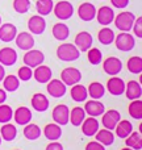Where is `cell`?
Returning a JSON list of instances; mask_svg holds the SVG:
<instances>
[{"label": "cell", "instance_id": "cell-39", "mask_svg": "<svg viewBox=\"0 0 142 150\" xmlns=\"http://www.w3.org/2000/svg\"><path fill=\"white\" fill-rule=\"evenodd\" d=\"M87 58H88V62H90L91 65L96 66L103 61V53H101L97 47L91 46L90 49L87 50Z\"/></svg>", "mask_w": 142, "mask_h": 150}, {"label": "cell", "instance_id": "cell-20", "mask_svg": "<svg viewBox=\"0 0 142 150\" xmlns=\"http://www.w3.org/2000/svg\"><path fill=\"white\" fill-rule=\"evenodd\" d=\"M16 34H17V28L16 25L11 23H5L0 25V40L3 42H11L15 40Z\"/></svg>", "mask_w": 142, "mask_h": 150}, {"label": "cell", "instance_id": "cell-41", "mask_svg": "<svg viewBox=\"0 0 142 150\" xmlns=\"http://www.w3.org/2000/svg\"><path fill=\"white\" fill-rule=\"evenodd\" d=\"M13 116V111L9 105L7 104H0V124H5V122H9L12 120Z\"/></svg>", "mask_w": 142, "mask_h": 150}, {"label": "cell", "instance_id": "cell-30", "mask_svg": "<svg viewBox=\"0 0 142 150\" xmlns=\"http://www.w3.org/2000/svg\"><path fill=\"white\" fill-rule=\"evenodd\" d=\"M95 136H96V141L104 146H111L114 142V134L112 133V130L105 129V128L101 130H97L95 133Z\"/></svg>", "mask_w": 142, "mask_h": 150}, {"label": "cell", "instance_id": "cell-9", "mask_svg": "<svg viewBox=\"0 0 142 150\" xmlns=\"http://www.w3.org/2000/svg\"><path fill=\"white\" fill-rule=\"evenodd\" d=\"M15 41H16V45H17L18 49L21 50H30L34 47V37L32 33L29 32H21V33H17L15 37Z\"/></svg>", "mask_w": 142, "mask_h": 150}, {"label": "cell", "instance_id": "cell-48", "mask_svg": "<svg viewBox=\"0 0 142 150\" xmlns=\"http://www.w3.org/2000/svg\"><path fill=\"white\" fill-rule=\"evenodd\" d=\"M5 100H7V92H5V90L0 88V104H3Z\"/></svg>", "mask_w": 142, "mask_h": 150}, {"label": "cell", "instance_id": "cell-28", "mask_svg": "<svg viewBox=\"0 0 142 150\" xmlns=\"http://www.w3.org/2000/svg\"><path fill=\"white\" fill-rule=\"evenodd\" d=\"M114 130H116L117 137L124 140V138H126L128 136L133 132V125H132V122L128 121V120H120V121L117 122Z\"/></svg>", "mask_w": 142, "mask_h": 150}, {"label": "cell", "instance_id": "cell-33", "mask_svg": "<svg viewBox=\"0 0 142 150\" xmlns=\"http://www.w3.org/2000/svg\"><path fill=\"white\" fill-rule=\"evenodd\" d=\"M0 136H1V138L4 141L9 142V141H13L16 138V136H17V129H16V127L13 124L5 122L1 127V129H0Z\"/></svg>", "mask_w": 142, "mask_h": 150}, {"label": "cell", "instance_id": "cell-22", "mask_svg": "<svg viewBox=\"0 0 142 150\" xmlns=\"http://www.w3.org/2000/svg\"><path fill=\"white\" fill-rule=\"evenodd\" d=\"M84 111H85V113H88L90 116L97 117V116H101V115L104 113L105 107H104V104L101 103V101L93 99V100H88L87 103H85Z\"/></svg>", "mask_w": 142, "mask_h": 150}, {"label": "cell", "instance_id": "cell-8", "mask_svg": "<svg viewBox=\"0 0 142 150\" xmlns=\"http://www.w3.org/2000/svg\"><path fill=\"white\" fill-rule=\"evenodd\" d=\"M52 117L54 120V122L59 125H66L69 124V117H70V109L66 104H58L53 109Z\"/></svg>", "mask_w": 142, "mask_h": 150}, {"label": "cell", "instance_id": "cell-53", "mask_svg": "<svg viewBox=\"0 0 142 150\" xmlns=\"http://www.w3.org/2000/svg\"><path fill=\"white\" fill-rule=\"evenodd\" d=\"M16 150H18V149H16Z\"/></svg>", "mask_w": 142, "mask_h": 150}, {"label": "cell", "instance_id": "cell-43", "mask_svg": "<svg viewBox=\"0 0 142 150\" xmlns=\"http://www.w3.org/2000/svg\"><path fill=\"white\" fill-rule=\"evenodd\" d=\"M33 76V70H32L29 66H23V67L18 69V73H17V78L23 82H28L29 79H32Z\"/></svg>", "mask_w": 142, "mask_h": 150}, {"label": "cell", "instance_id": "cell-46", "mask_svg": "<svg viewBox=\"0 0 142 150\" xmlns=\"http://www.w3.org/2000/svg\"><path fill=\"white\" fill-rule=\"evenodd\" d=\"M130 0H111V4L114 8H119V9H124L129 5Z\"/></svg>", "mask_w": 142, "mask_h": 150}, {"label": "cell", "instance_id": "cell-19", "mask_svg": "<svg viewBox=\"0 0 142 150\" xmlns=\"http://www.w3.org/2000/svg\"><path fill=\"white\" fill-rule=\"evenodd\" d=\"M13 119H15L16 124L26 125L32 121V111L28 107H18V108L13 112Z\"/></svg>", "mask_w": 142, "mask_h": 150}, {"label": "cell", "instance_id": "cell-16", "mask_svg": "<svg viewBox=\"0 0 142 150\" xmlns=\"http://www.w3.org/2000/svg\"><path fill=\"white\" fill-rule=\"evenodd\" d=\"M103 69L108 75L113 76V75H117L120 71L122 70V62L120 61V58L109 57V58H107V59L104 61Z\"/></svg>", "mask_w": 142, "mask_h": 150}, {"label": "cell", "instance_id": "cell-18", "mask_svg": "<svg viewBox=\"0 0 142 150\" xmlns=\"http://www.w3.org/2000/svg\"><path fill=\"white\" fill-rule=\"evenodd\" d=\"M80 127H82L83 134L87 136V137H92V136H95V133L99 130V121L96 120V117L90 116V117L83 120Z\"/></svg>", "mask_w": 142, "mask_h": 150}, {"label": "cell", "instance_id": "cell-40", "mask_svg": "<svg viewBox=\"0 0 142 150\" xmlns=\"http://www.w3.org/2000/svg\"><path fill=\"white\" fill-rule=\"evenodd\" d=\"M126 66H128V70L132 74H141L142 73V58L141 57L129 58Z\"/></svg>", "mask_w": 142, "mask_h": 150}, {"label": "cell", "instance_id": "cell-4", "mask_svg": "<svg viewBox=\"0 0 142 150\" xmlns=\"http://www.w3.org/2000/svg\"><path fill=\"white\" fill-rule=\"evenodd\" d=\"M114 45L120 52H130L136 45V40L129 32H121L114 36Z\"/></svg>", "mask_w": 142, "mask_h": 150}, {"label": "cell", "instance_id": "cell-25", "mask_svg": "<svg viewBox=\"0 0 142 150\" xmlns=\"http://www.w3.org/2000/svg\"><path fill=\"white\" fill-rule=\"evenodd\" d=\"M44 136L49 141H57L62 137V128H61V125L57 124V122L47 124L46 127L44 128Z\"/></svg>", "mask_w": 142, "mask_h": 150}, {"label": "cell", "instance_id": "cell-10", "mask_svg": "<svg viewBox=\"0 0 142 150\" xmlns=\"http://www.w3.org/2000/svg\"><path fill=\"white\" fill-rule=\"evenodd\" d=\"M61 80L66 86H74L82 80V73L75 67H67L61 73Z\"/></svg>", "mask_w": 142, "mask_h": 150}, {"label": "cell", "instance_id": "cell-49", "mask_svg": "<svg viewBox=\"0 0 142 150\" xmlns=\"http://www.w3.org/2000/svg\"><path fill=\"white\" fill-rule=\"evenodd\" d=\"M4 76H5V69H4V66L0 63V82L4 79Z\"/></svg>", "mask_w": 142, "mask_h": 150}, {"label": "cell", "instance_id": "cell-34", "mask_svg": "<svg viewBox=\"0 0 142 150\" xmlns=\"http://www.w3.org/2000/svg\"><path fill=\"white\" fill-rule=\"evenodd\" d=\"M128 113L132 119L142 120V101L140 99H134L130 101V104L128 105Z\"/></svg>", "mask_w": 142, "mask_h": 150}, {"label": "cell", "instance_id": "cell-12", "mask_svg": "<svg viewBox=\"0 0 142 150\" xmlns=\"http://www.w3.org/2000/svg\"><path fill=\"white\" fill-rule=\"evenodd\" d=\"M28 29L32 34H42L46 29V21H45L44 16L36 15L32 16L28 20Z\"/></svg>", "mask_w": 142, "mask_h": 150}, {"label": "cell", "instance_id": "cell-36", "mask_svg": "<svg viewBox=\"0 0 142 150\" xmlns=\"http://www.w3.org/2000/svg\"><path fill=\"white\" fill-rule=\"evenodd\" d=\"M125 140V144H126L128 148L133 149V150H141L142 149V137L141 133L137 132H132Z\"/></svg>", "mask_w": 142, "mask_h": 150}, {"label": "cell", "instance_id": "cell-13", "mask_svg": "<svg viewBox=\"0 0 142 150\" xmlns=\"http://www.w3.org/2000/svg\"><path fill=\"white\" fill-rule=\"evenodd\" d=\"M125 84H126V83H125L121 78L113 75V76H112L111 79H108V82H107V90H108V92L111 93V95L120 96L125 92Z\"/></svg>", "mask_w": 142, "mask_h": 150}, {"label": "cell", "instance_id": "cell-1", "mask_svg": "<svg viewBox=\"0 0 142 150\" xmlns=\"http://www.w3.org/2000/svg\"><path fill=\"white\" fill-rule=\"evenodd\" d=\"M57 57L65 62H72L80 57V52L74 44H62L57 49Z\"/></svg>", "mask_w": 142, "mask_h": 150}, {"label": "cell", "instance_id": "cell-2", "mask_svg": "<svg viewBox=\"0 0 142 150\" xmlns=\"http://www.w3.org/2000/svg\"><path fill=\"white\" fill-rule=\"evenodd\" d=\"M134 20H136L134 13L128 12V11H122V12H120L117 16H114L113 23H114V25H116V28L119 29V30L129 32L130 29H132Z\"/></svg>", "mask_w": 142, "mask_h": 150}, {"label": "cell", "instance_id": "cell-17", "mask_svg": "<svg viewBox=\"0 0 142 150\" xmlns=\"http://www.w3.org/2000/svg\"><path fill=\"white\" fill-rule=\"evenodd\" d=\"M30 103H32V107H33V109H34V111H37V112H45V111H47V108H49V105H50L49 99H47L46 96H45L44 93H41V92L34 93V95L32 96Z\"/></svg>", "mask_w": 142, "mask_h": 150}, {"label": "cell", "instance_id": "cell-24", "mask_svg": "<svg viewBox=\"0 0 142 150\" xmlns=\"http://www.w3.org/2000/svg\"><path fill=\"white\" fill-rule=\"evenodd\" d=\"M125 95L129 100H134V99H141L142 95V88L141 83L136 82V80H129L128 84H125Z\"/></svg>", "mask_w": 142, "mask_h": 150}, {"label": "cell", "instance_id": "cell-23", "mask_svg": "<svg viewBox=\"0 0 142 150\" xmlns=\"http://www.w3.org/2000/svg\"><path fill=\"white\" fill-rule=\"evenodd\" d=\"M36 70L33 71V76L34 79L37 80L38 83H47L53 76V73H52V69L49 66H45V65H38L37 67H34Z\"/></svg>", "mask_w": 142, "mask_h": 150}, {"label": "cell", "instance_id": "cell-5", "mask_svg": "<svg viewBox=\"0 0 142 150\" xmlns=\"http://www.w3.org/2000/svg\"><path fill=\"white\" fill-rule=\"evenodd\" d=\"M24 63L26 66H29L30 69L37 67L38 65H42L45 61V55L41 50H36V49H30L26 50L25 55H24Z\"/></svg>", "mask_w": 142, "mask_h": 150}, {"label": "cell", "instance_id": "cell-3", "mask_svg": "<svg viewBox=\"0 0 142 150\" xmlns=\"http://www.w3.org/2000/svg\"><path fill=\"white\" fill-rule=\"evenodd\" d=\"M53 11H54V15L58 20L66 21L69 18H71L72 15H74V5L67 0H59L53 7Z\"/></svg>", "mask_w": 142, "mask_h": 150}, {"label": "cell", "instance_id": "cell-21", "mask_svg": "<svg viewBox=\"0 0 142 150\" xmlns=\"http://www.w3.org/2000/svg\"><path fill=\"white\" fill-rule=\"evenodd\" d=\"M17 62V53L12 47H3L0 50V63L3 66H13Z\"/></svg>", "mask_w": 142, "mask_h": 150}, {"label": "cell", "instance_id": "cell-7", "mask_svg": "<svg viewBox=\"0 0 142 150\" xmlns=\"http://www.w3.org/2000/svg\"><path fill=\"white\" fill-rule=\"evenodd\" d=\"M46 90L50 96H53V98H55V99H59L66 95L67 88H66V84L61 79H50L49 82H47Z\"/></svg>", "mask_w": 142, "mask_h": 150}, {"label": "cell", "instance_id": "cell-15", "mask_svg": "<svg viewBox=\"0 0 142 150\" xmlns=\"http://www.w3.org/2000/svg\"><path fill=\"white\" fill-rule=\"evenodd\" d=\"M92 42H93V38L88 32L83 30V32H79V33L75 36V46L79 49V52H87L91 46H92Z\"/></svg>", "mask_w": 142, "mask_h": 150}, {"label": "cell", "instance_id": "cell-6", "mask_svg": "<svg viewBox=\"0 0 142 150\" xmlns=\"http://www.w3.org/2000/svg\"><path fill=\"white\" fill-rule=\"evenodd\" d=\"M114 11L112 7H108V5H103L100 7L97 11H96V20L100 25L103 26H108L109 24L113 23L114 20Z\"/></svg>", "mask_w": 142, "mask_h": 150}, {"label": "cell", "instance_id": "cell-26", "mask_svg": "<svg viewBox=\"0 0 142 150\" xmlns=\"http://www.w3.org/2000/svg\"><path fill=\"white\" fill-rule=\"evenodd\" d=\"M52 32H53L54 38L58 40V41H65V40H67L69 36H70V29H69V26L66 25L65 23L54 24Z\"/></svg>", "mask_w": 142, "mask_h": 150}, {"label": "cell", "instance_id": "cell-52", "mask_svg": "<svg viewBox=\"0 0 142 150\" xmlns=\"http://www.w3.org/2000/svg\"><path fill=\"white\" fill-rule=\"evenodd\" d=\"M0 25H1V16H0Z\"/></svg>", "mask_w": 142, "mask_h": 150}, {"label": "cell", "instance_id": "cell-11", "mask_svg": "<svg viewBox=\"0 0 142 150\" xmlns=\"http://www.w3.org/2000/svg\"><path fill=\"white\" fill-rule=\"evenodd\" d=\"M78 16L82 21H92L93 18L96 17V7L92 4V3H82V4L78 7Z\"/></svg>", "mask_w": 142, "mask_h": 150}, {"label": "cell", "instance_id": "cell-32", "mask_svg": "<svg viewBox=\"0 0 142 150\" xmlns=\"http://www.w3.org/2000/svg\"><path fill=\"white\" fill-rule=\"evenodd\" d=\"M87 92L92 99L99 100V99H101L105 95V87H104L100 82H92L87 87Z\"/></svg>", "mask_w": 142, "mask_h": 150}, {"label": "cell", "instance_id": "cell-44", "mask_svg": "<svg viewBox=\"0 0 142 150\" xmlns=\"http://www.w3.org/2000/svg\"><path fill=\"white\" fill-rule=\"evenodd\" d=\"M132 29H133L134 34L138 37V38H142V17H141V16H140L138 18H136V20H134Z\"/></svg>", "mask_w": 142, "mask_h": 150}, {"label": "cell", "instance_id": "cell-45", "mask_svg": "<svg viewBox=\"0 0 142 150\" xmlns=\"http://www.w3.org/2000/svg\"><path fill=\"white\" fill-rule=\"evenodd\" d=\"M85 150H105V146L101 145L97 141H90L85 145Z\"/></svg>", "mask_w": 142, "mask_h": 150}, {"label": "cell", "instance_id": "cell-51", "mask_svg": "<svg viewBox=\"0 0 142 150\" xmlns=\"http://www.w3.org/2000/svg\"><path fill=\"white\" fill-rule=\"evenodd\" d=\"M0 145H1V136H0Z\"/></svg>", "mask_w": 142, "mask_h": 150}, {"label": "cell", "instance_id": "cell-29", "mask_svg": "<svg viewBox=\"0 0 142 150\" xmlns=\"http://www.w3.org/2000/svg\"><path fill=\"white\" fill-rule=\"evenodd\" d=\"M70 95L72 98V100L75 101H85L88 98V92H87V88L84 87V86L79 84V83H76V84L71 86V90H70Z\"/></svg>", "mask_w": 142, "mask_h": 150}, {"label": "cell", "instance_id": "cell-50", "mask_svg": "<svg viewBox=\"0 0 142 150\" xmlns=\"http://www.w3.org/2000/svg\"><path fill=\"white\" fill-rule=\"evenodd\" d=\"M121 150H133V149H130V148H128V146H126V148H122Z\"/></svg>", "mask_w": 142, "mask_h": 150}, {"label": "cell", "instance_id": "cell-27", "mask_svg": "<svg viewBox=\"0 0 142 150\" xmlns=\"http://www.w3.org/2000/svg\"><path fill=\"white\" fill-rule=\"evenodd\" d=\"M24 137L29 141H34V140H38L42 134V130L41 128L38 127L37 124H33V122H29V124L24 125Z\"/></svg>", "mask_w": 142, "mask_h": 150}, {"label": "cell", "instance_id": "cell-35", "mask_svg": "<svg viewBox=\"0 0 142 150\" xmlns=\"http://www.w3.org/2000/svg\"><path fill=\"white\" fill-rule=\"evenodd\" d=\"M97 40L103 45H111L114 41V32L111 28H108V26H104V28H101L99 30Z\"/></svg>", "mask_w": 142, "mask_h": 150}, {"label": "cell", "instance_id": "cell-42", "mask_svg": "<svg viewBox=\"0 0 142 150\" xmlns=\"http://www.w3.org/2000/svg\"><path fill=\"white\" fill-rule=\"evenodd\" d=\"M12 5H13V9H15L16 12L24 15V13H26L29 9H30L32 3H30V0H13Z\"/></svg>", "mask_w": 142, "mask_h": 150}, {"label": "cell", "instance_id": "cell-47", "mask_svg": "<svg viewBox=\"0 0 142 150\" xmlns=\"http://www.w3.org/2000/svg\"><path fill=\"white\" fill-rule=\"evenodd\" d=\"M45 150H63V146H62V144L53 141V142H50L49 145L46 146V149Z\"/></svg>", "mask_w": 142, "mask_h": 150}, {"label": "cell", "instance_id": "cell-31", "mask_svg": "<svg viewBox=\"0 0 142 150\" xmlns=\"http://www.w3.org/2000/svg\"><path fill=\"white\" fill-rule=\"evenodd\" d=\"M85 119V111L82 107H75L70 111V117H69V122H71L74 127H80L83 120Z\"/></svg>", "mask_w": 142, "mask_h": 150}, {"label": "cell", "instance_id": "cell-14", "mask_svg": "<svg viewBox=\"0 0 142 150\" xmlns=\"http://www.w3.org/2000/svg\"><path fill=\"white\" fill-rule=\"evenodd\" d=\"M120 120H121V115H120V112L116 111V109H109V111H107V113H103L101 124L104 125L105 129L113 130Z\"/></svg>", "mask_w": 142, "mask_h": 150}, {"label": "cell", "instance_id": "cell-38", "mask_svg": "<svg viewBox=\"0 0 142 150\" xmlns=\"http://www.w3.org/2000/svg\"><path fill=\"white\" fill-rule=\"evenodd\" d=\"M53 7H54L53 0H37L36 1V9L41 16L50 15L53 12Z\"/></svg>", "mask_w": 142, "mask_h": 150}, {"label": "cell", "instance_id": "cell-37", "mask_svg": "<svg viewBox=\"0 0 142 150\" xmlns=\"http://www.w3.org/2000/svg\"><path fill=\"white\" fill-rule=\"evenodd\" d=\"M3 87L8 92H15L20 87V79L16 75H7L3 79Z\"/></svg>", "mask_w": 142, "mask_h": 150}]
</instances>
